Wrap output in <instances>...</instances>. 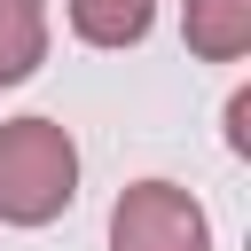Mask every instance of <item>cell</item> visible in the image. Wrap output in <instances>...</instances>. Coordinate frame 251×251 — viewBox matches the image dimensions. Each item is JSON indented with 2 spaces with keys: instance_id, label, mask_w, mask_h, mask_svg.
<instances>
[{
  "instance_id": "1",
  "label": "cell",
  "mask_w": 251,
  "mask_h": 251,
  "mask_svg": "<svg viewBox=\"0 0 251 251\" xmlns=\"http://www.w3.org/2000/svg\"><path fill=\"white\" fill-rule=\"evenodd\" d=\"M78 196V141L63 118H8L0 126V220L8 227H47Z\"/></svg>"
},
{
  "instance_id": "2",
  "label": "cell",
  "mask_w": 251,
  "mask_h": 251,
  "mask_svg": "<svg viewBox=\"0 0 251 251\" xmlns=\"http://www.w3.org/2000/svg\"><path fill=\"white\" fill-rule=\"evenodd\" d=\"M110 251H212V220L180 180H133L110 204Z\"/></svg>"
},
{
  "instance_id": "3",
  "label": "cell",
  "mask_w": 251,
  "mask_h": 251,
  "mask_svg": "<svg viewBox=\"0 0 251 251\" xmlns=\"http://www.w3.org/2000/svg\"><path fill=\"white\" fill-rule=\"evenodd\" d=\"M180 39L196 63H243L251 55V0H180Z\"/></svg>"
},
{
  "instance_id": "4",
  "label": "cell",
  "mask_w": 251,
  "mask_h": 251,
  "mask_svg": "<svg viewBox=\"0 0 251 251\" xmlns=\"http://www.w3.org/2000/svg\"><path fill=\"white\" fill-rule=\"evenodd\" d=\"M63 16L86 47H141L157 24V0H63Z\"/></svg>"
},
{
  "instance_id": "5",
  "label": "cell",
  "mask_w": 251,
  "mask_h": 251,
  "mask_svg": "<svg viewBox=\"0 0 251 251\" xmlns=\"http://www.w3.org/2000/svg\"><path fill=\"white\" fill-rule=\"evenodd\" d=\"M47 63V0H0V86H24Z\"/></svg>"
},
{
  "instance_id": "6",
  "label": "cell",
  "mask_w": 251,
  "mask_h": 251,
  "mask_svg": "<svg viewBox=\"0 0 251 251\" xmlns=\"http://www.w3.org/2000/svg\"><path fill=\"white\" fill-rule=\"evenodd\" d=\"M227 149H235V157H251V94H243V86L227 94Z\"/></svg>"
}]
</instances>
